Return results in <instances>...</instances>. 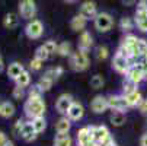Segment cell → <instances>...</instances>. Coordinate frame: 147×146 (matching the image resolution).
<instances>
[{"label":"cell","instance_id":"6da1fadb","mask_svg":"<svg viewBox=\"0 0 147 146\" xmlns=\"http://www.w3.org/2000/svg\"><path fill=\"white\" fill-rule=\"evenodd\" d=\"M24 111H25V115L31 120H34L36 117H44V114L47 111V104L42 99V96L41 98H28L24 105Z\"/></svg>","mask_w":147,"mask_h":146},{"label":"cell","instance_id":"7a4b0ae2","mask_svg":"<svg viewBox=\"0 0 147 146\" xmlns=\"http://www.w3.org/2000/svg\"><path fill=\"white\" fill-rule=\"evenodd\" d=\"M89 65H90V61H89V56L86 51L77 50L70 56V67L74 72H85L89 67Z\"/></svg>","mask_w":147,"mask_h":146},{"label":"cell","instance_id":"3957f363","mask_svg":"<svg viewBox=\"0 0 147 146\" xmlns=\"http://www.w3.org/2000/svg\"><path fill=\"white\" fill-rule=\"evenodd\" d=\"M93 24H95V28L99 31V32H108L111 28H112V24H114V19L109 13L107 12H100L96 15V18L93 19Z\"/></svg>","mask_w":147,"mask_h":146},{"label":"cell","instance_id":"277c9868","mask_svg":"<svg viewBox=\"0 0 147 146\" xmlns=\"http://www.w3.org/2000/svg\"><path fill=\"white\" fill-rule=\"evenodd\" d=\"M133 66V61L127 57H124L122 54L119 53H115L114 58H112V69L121 75H127L130 67Z\"/></svg>","mask_w":147,"mask_h":146},{"label":"cell","instance_id":"5b68a950","mask_svg":"<svg viewBox=\"0 0 147 146\" xmlns=\"http://www.w3.org/2000/svg\"><path fill=\"white\" fill-rule=\"evenodd\" d=\"M25 34L31 39L41 38V37H42V34H44V25H42V22L38 20V19L29 20V22L26 24V26H25Z\"/></svg>","mask_w":147,"mask_h":146},{"label":"cell","instance_id":"8992f818","mask_svg":"<svg viewBox=\"0 0 147 146\" xmlns=\"http://www.w3.org/2000/svg\"><path fill=\"white\" fill-rule=\"evenodd\" d=\"M19 13L24 19L32 20L36 15V5L34 0H20L19 2Z\"/></svg>","mask_w":147,"mask_h":146},{"label":"cell","instance_id":"52a82bcc","mask_svg":"<svg viewBox=\"0 0 147 146\" xmlns=\"http://www.w3.org/2000/svg\"><path fill=\"white\" fill-rule=\"evenodd\" d=\"M93 142V126L82 127L77 132V146H90Z\"/></svg>","mask_w":147,"mask_h":146},{"label":"cell","instance_id":"ba28073f","mask_svg":"<svg viewBox=\"0 0 147 146\" xmlns=\"http://www.w3.org/2000/svg\"><path fill=\"white\" fill-rule=\"evenodd\" d=\"M108 105L112 111H122V113L130 108L124 95H109L108 96Z\"/></svg>","mask_w":147,"mask_h":146},{"label":"cell","instance_id":"9c48e42d","mask_svg":"<svg viewBox=\"0 0 147 146\" xmlns=\"http://www.w3.org/2000/svg\"><path fill=\"white\" fill-rule=\"evenodd\" d=\"M125 79L130 80L131 83H134V85H138V83H141L144 79H146V72L138 66V65H133L128 70V73L125 75Z\"/></svg>","mask_w":147,"mask_h":146},{"label":"cell","instance_id":"30bf717a","mask_svg":"<svg viewBox=\"0 0 147 146\" xmlns=\"http://www.w3.org/2000/svg\"><path fill=\"white\" fill-rule=\"evenodd\" d=\"M74 102L73 96L70 94H61L55 102V110L60 113V114H67V111L70 110L71 104Z\"/></svg>","mask_w":147,"mask_h":146},{"label":"cell","instance_id":"8fae6325","mask_svg":"<svg viewBox=\"0 0 147 146\" xmlns=\"http://www.w3.org/2000/svg\"><path fill=\"white\" fill-rule=\"evenodd\" d=\"M109 108V105H108V98H105V96H102V95H96L93 99H92V102H90V110L95 113V114H102V113H105Z\"/></svg>","mask_w":147,"mask_h":146},{"label":"cell","instance_id":"7c38bea8","mask_svg":"<svg viewBox=\"0 0 147 146\" xmlns=\"http://www.w3.org/2000/svg\"><path fill=\"white\" fill-rule=\"evenodd\" d=\"M109 137H111V133L107 126H93V139L96 143L103 145Z\"/></svg>","mask_w":147,"mask_h":146},{"label":"cell","instance_id":"4fadbf2b","mask_svg":"<svg viewBox=\"0 0 147 146\" xmlns=\"http://www.w3.org/2000/svg\"><path fill=\"white\" fill-rule=\"evenodd\" d=\"M71 121H79V120H82L83 118V115H85V107L82 105L80 102H73L71 104V107H70V110L67 111V114H66Z\"/></svg>","mask_w":147,"mask_h":146},{"label":"cell","instance_id":"5bb4252c","mask_svg":"<svg viewBox=\"0 0 147 146\" xmlns=\"http://www.w3.org/2000/svg\"><path fill=\"white\" fill-rule=\"evenodd\" d=\"M80 15L83 18H86L88 20L89 19H95L96 15H98V10H96V5L95 2H85V3H82L80 6Z\"/></svg>","mask_w":147,"mask_h":146},{"label":"cell","instance_id":"9a60e30c","mask_svg":"<svg viewBox=\"0 0 147 146\" xmlns=\"http://www.w3.org/2000/svg\"><path fill=\"white\" fill-rule=\"evenodd\" d=\"M20 137H22L25 142H32L38 137V133L35 132V129L32 126V121H25L24 123L22 132H20Z\"/></svg>","mask_w":147,"mask_h":146},{"label":"cell","instance_id":"2e32d148","mask_svg":"<svg viewBox=\"0 0 147 146\" xmlns=\"http://www.w3.org/2000/svg\"><path fill=\"white\" fill-rule=\"evenodd\" d=\"M92 45H93V38H92V35H90L88 31H83V32L80 34V37H79V50L88 53V51L92 48Z\"/></svg>","mask_w":147,"mask_h":146},{"label":"cell","instance_id":"e0dca14e","mask_svg":"<svg viewBox=\"0 0 147 146\" xmlns=\"http://www.w3.org/2000/svg\"><path fill=\"white\" fill-rule=\"evenodd\" d=\"M70 129H71V120H70L67 115H64V117H61V118L57 120V123H55V130H57L58 134L69 133Z\"/></svg>","mask_w":147,"mask_h":146},{"label":"cell","instance_id":"ac0fdd59","mask_svg":"<svg viewBox=\"0 0 147 146\" xmlns=\"http://www.w3.org/2000/svg\"><path fill=\"white\" fill-rule=\"evenodd\" d=\"M86 24H88V19L86 18H83L80 13L77 16H74L71 20H70V28L76 32H83L86 28Z\"/></svg>","mask_w":147,"mask_h":146},{"label":"cell","instance_id":"d6986e66","mask_svg":"<svg viewBox=\"0 0 147 146\" xmlns=\"http://www.w3.org/2000/svg\"><path fill=\"white\" fill-rule=\"evenodd\" d=\"M136 25L141 32H147V10H136Z\"/></svg>","mask_w":147,"mask_h":146},{"label":"cell","instance_id":"ffe728a7","mask_svg":"<svg viewBox=\"0 0 147 146\" xmlns=\"http://www.w3.org/2000/svg\"><path fill=\"white\" fill-rule=\"evenodd\" d=\"M24 70H25L24 66L20 65L19 61H13V63H10L9 67H7V76H9L12 80H16L20 75H22Z\"/></svg>","mask_w":147,"mask_h":146},{"label":"cell","instance_id":"44dd1931","mask_svg":"<svg viewBox=\"0 0 147 146\" xmlns=\"http://www.w3.org/2000/svg\"><path fill=\"white\" fill-rule=\"evenodd\" d=\"M19 25V16L16 13H6V16L3 18V26L6 29H15Z\"/></svg>","mask_w":147,"mask_h":146},{"label":"cell","instance_id":"7402d4cb","mask_svg":"<svg viewBox=\"0 0 147 146\" xmlns=\"http://www.w3.org/2000/svg\"><path fill=\"white\" fill-rule=\"evenodd\" d=\"M124 96H125V99H127L130 108L131 107H138V104L143 101V95H141V92L138 89L131 92V94H128V95H124Z\"/></svg>","mask_w":147,"mask_h":146},{"label":"cell","instance_id":"603a6c76","mask_svg":"<svg viewBox=\"0 0 147 146\" xmlns=\"http://www.w3.org/2000/svg\"><path fill=\"white\" fill-rule=\"evenodd\" d=\"M54 146H73V139L69 133L57 134L54 139Z\"/></svg>","mask_w":147,"mask_h":146},{"label":"cell","instance_id":"cb8c5ba5","mask_svg":"<svg viewBox=\"0 0 147 146\" xmlns=\"http://www.w3.org/2000/svg\"><path fill=\"white\" fill-rule=\"evenodd\" d=\"M109 121L112 126L115 127H121L125 123V114L122 111H112V114L109 115Z\"/></svg>","mask_w":147,"mask_h":146},{"label":"cell","instance_id":"d4e9b609","mask_svg":"<svg viewBox=\"0 0 147 146\" xmlns=\"http://www.w3.org/2000/svg\"><path fill=\"white\" fill-rule=\"evenodd\" d=\"M57 54L61 56V57H70L73 54L71 51V44L69 41H63V43L58 44V48H57Z\"/></svg>","mask_w":147,"mask_h":146},{"label":"cell","instance_id":"484cf974","mask_svg":"<svg viewBox=\"0 0 147 146\" xmlns=\"http://www.w3.org/2000/svg\"><path fill=\"white\" fill-rule=\"evenodd\" d=\"M15 83H16V86H20V88H28V86L31 85V73H29L28 70H24V72H22V75H20V76L15 80Z\"/></svg>","mask_w":147,"mask_h":146},{"label":"cell","instance_id":"4316f807","mask_svg":"<svg viewBox=\"0 0 147 146\" xmlns=\"http://www.w3.org/2000/svg\"><path fill=\"white\" fill-rule=\"evenodd\" d=\"M15 114V105L9 101H5L2 102V111H0V115L3 118H10L12 115Z\"/></svg>","mask_w":147,"mask_h":146},{"label":"cell","instance_id":"83f0119b","mask_svg":"<svg viewBox=\"0 0 147 146\" xmlns=\"http://www.w3.org/2000/svg\"><path fill=\"white\" fill-rule=\"evenodd\" d=\"M63 73H64V69H63L61 66H57V67L48 69V70L44 73V76H47V77H50L53 82H55V80L60 79V76H63Z\"/></svg>","mask_w":147,"mask_h":146},{"label":"cell","instance_id":"f1b7e54d","mask_svg":"<svg viewBox=\"0 0 147 146\" xmlns=\"http://www.w3.org/2000/svg\"><path fill=\"white\" fill-rule=\"evenodd\" d=\"M31 121H32V126H34V129H35V132L38 134L45 132V129H47V120L44 117H36V118H34Z\"/></svg>","mask_w":147,"mask_h":146},{"label":"cell","instance_id":"f546056e","mask_svg":"<svg viewBox=\"0 0 147 146\" xmlns=\"http://www.w3.org/2000/svg\"><path fill=\"white\" fill-rule=\"evenodd\" d=\"M36 85H38V88H39L41 91H42V92H48V91L53 88L54 82H53L50 77H47V76H41Z\"/></svg>","mask_w":147,"mask_h":146},{"label":"cell","instance_id":"4dcf8cb0","mask_svg":"<svg viewBox=\"0 0 147 146\" xmlns=\"http://www.w3.org/2000/svg\"><path fill=\"white\" fill-rule=\"evenodd\" d=\"M133 26H134V22L131 20V18H121V20H119V29L121 31H124V32H130L131 29H133Z\"/></svg>","mask_w":147,"mask_h":146},{"label":"cell","instance_id":"1f68e13d","mask_svg":"<svg viewBox=\"0 0 147 146\" xmlns=\"http://www.w3.org/2000/svg\"><path fill=\"white\" fill-rule=\"evenodd\" d=\"M95 56H96V58H98L99 61L107 60V58L109 57V50H108V47H105V45L98 47V48H96V51H95Z\"/></svg>","mask_w":147,"mask_h":146},{"label":"cell","instance_id":"d6a6232c","mask_svg":"<svg viewBox=\"0 0 147 146\" xmlns=\"http://www.w3.org/2000/svg\"><path fill=\"white\" fill-rule=\"evenodd\" d=\"M50 53L47 51V48L44 47V44L42 45H39L36 50H35V57L36 58H39V60H42V61H45V60H48L50 58Z\"/></svg>","mask_w":147,"mask_h":146},{"label":"cell","instance_id":"836d02e7","mask_svg":"<svg viewBox=\"0 0 147 146\" xmlns=\"http://www.w3.org/2000/svg\"><path fill=\"white\" fill-rule=\"evenodd\" d=\"M103 83H105V80H103L102 75H93L90 79V86L93 89H100L103 86Z\"/></svg>","mask_w":147,"mask_h":146},{"label":"cell","instance_id":"e575fe53","mask_svg":"<svg viewBox=\"0 0 147 146\" xmlns=\"http://www.w3.org/2000/svg\"><path fill=\"white\" fill-rule=\"evenodd\" d=\"M134 91H137V85H134V83H131L130 80L125 79L122 83V95H128Z\"/></svg>","mask_w":147,"mask_h":146},{"label":"cell","instance_id":"d590c367","mask_svg":"<svg viewBox=\"0 0 147 146\" xmlns=\"http://www.w3.org/2000/svg\"><path fill=\"white\" fill-rule=\"evenodd\" d=\"M42 65H44L42 60H39V58L34 57V58L31 60V63H29V67H31L32 72H39L41 69H42Z\"/></svg>","mask_w":147,"mask_h":146},{"label":"cell","instance_id":"8d00e7d4","mask_svg":"<svg viewBox=\"0 0 147 146\" xmlns=\"http://www.w3.org/2000/svg\"><path fill=\"white\" fill-rule=\"evenodd\" d=\"M42 96V91L38 88V85H32L28 91V98H41Z\"/></svg>","mask_w":147,"mask_h":146},{"label":"cell","instance_id":"74e56055","mask_svg":"<svg viewBox=\"0 0 147 146\" xmlns=\"http://www.w3.org/2000/svg\"><path fill=\"white\" fill-rule=\"evenodd\" d=\"M12 96L15 99H24L25 98V88H20V86H15L12 91Z\"/></svg>","mask_w":147,"mask_h":146},{"label":"cell","instance_id":"f35d334b","mask_svg":"<svg viewBox=\"0 0 147 146\" xmlns=\"http://www.w3.org/2000/svg\"><path fill=\"white\" fill-rule=\"evenodd\" d=\"M24 120H16V123L13 124V127H12V132H13V134L15 136H18V137H20V132H22V127H24Z\"/></svg>","mask_w":147,"mask_h":146},{"label":"cell","instance_id":"ab89813d","mask_svg":"<svg viewBox=\"0 0 147 146\" xmlns=\"http://www.w3.org/2000/svg\"><path fill=\"white\" fill-rule=\"evenodd\" d=\"M44 47L47 48V51L50 54H55L57 53V48H58V44L55 43V41L50 39V41H47V43H44Z\"/></svg>","mask_w":147,"mask_h":146},{"label":"cell","instance_id":"60d3db41","mask_svg":"<svg viewBox=\"0 0 147 146\" xmlns=\"http://www.w3.org/2000/svg\"><path fill=\"white\" fill-rule=\"evenodd\" d=\"M137 108H138V111H140L141 114L147 115V99H144V98H143V101L138 104V107H137Z\"/></svg>","mask_w":147,"mask_h":146},{"label":"cell","instance_id":"b9f144b4","mask_svg":"<svg viewBox=\"0 0 147 146\" xmlns=\"http://www.w3.org/2000/svg\"><path fill=\"white\" fill-rule=\"evenodd\" d=\"M7 142H9V139H7V136L5 134V132H0V146H5Z\"/></svg>","mask_w":147,"mask_h":146},{"label":"cell","instance_id":"7bdbcfd3","mask_svg":"<svg viewBox=\"0 0 147 146\" xmlns=\"http://www.w3.org/2000/svg\"><path fill=\"white\" fill-rule=\"evenodd\" d=\"M140 146H147V132L140 137Z\"/></svg>","mask_w":147,"mask_h":146},{"label":"cell","instance_id":"ee69618b","mask_svg":"<svg viewBox=\"0 0 147 146\" xmlns=\"http://www.w3.org/2000/svg\"><path fill=\"white\" fill-rule=\"evenodd\" d=\"M3 70H5V61H3L2 54H0V73H3Z\"/></svg>","mask_w":147,"mask_h":146},{"label":"cell","instance_id":"f6af8a7d","mask_svg":"<svg viewBox=\"0 0 147 146\" xmlns=\"http://www.w3.org/2000/svg\"><path fill=\"white\" fill-rule=\"evenodd\" d=\"M134 3V0H124V5L125 6H130V5H133Z\"/></svg>","mask_w":147,"mask_h":146},{"label":"cell","instance_id":"bcb514c9","mask_svg":"<svg viewBox=\"0 0 147 146\" xmlns=\"http://www.w3.org/2000/svg\"><path fill=\"white\" fill-rule=\"evenodd\" d=\"M5 146H15V145H13V142H10V140H9V142H7Z\"/></svg>","mask_w":147,"mask_h":146},{"label":"cell","instance_id":"7dc6e473","mask_svg":"<svg viewBox=\"0 0 147 146\" xmlns=\"http://www.w3.org/2000/svg\"><path fill=\"white\" fill-rule=\"evenodd\" d=\"M64 2H67V3H74L76 0H64Z\"/></svg>","mask_w":147,"mask_h":146},{"label":"cell","instance_id":"c3c4849f","mask_svg":"<svg viewBox=\"0 0 147 146\" xmlns=\"http://www.w3.org/2000/svg\"><path fill=\"white\" fill-rule=\"evenodd\" d=\"M0 111H2V102H0Z\"/></svg>","mask_w":147,"mask_h":146},{"label":"cell","instance_id":"681fc988","mask_svg":"<svg viewBox=\"0 0 147 146\" xmlns=\"http://www.w3.org/2000/svg\"><path fill=\"white\" fill-rule=\"evenodd\" d=\"M146 79H147V73H146Z\"/></svg>","mask_w":147,"mask_h":146}]
</instances>
